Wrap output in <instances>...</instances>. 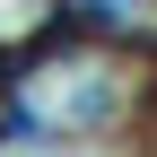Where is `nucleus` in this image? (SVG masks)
<instances>
[{"instance_id":"nucleus-1","label":"nucleus","mask_w":157,"mask_h":157,"mask_svg":"<svg viewBox=\"0 0 157 157\" xmlns=\"http://www.w3.org/2000/svg\"><path fill=\"white\" fill-rule=\"evenodd\" d=\"M105 105L113 87L87 61H44V78H26V96H17V122H105Z\"/></svg>"}]
</instances>
